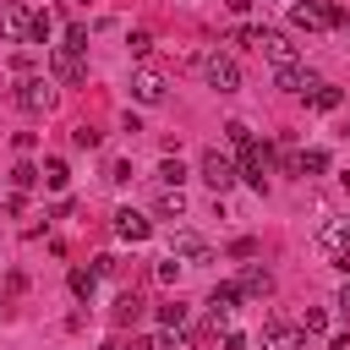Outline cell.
I'll return each instance as SVG.
<instances>
[{
  "instance_id": "cell-37",
  "label": "cell",
  "mask_w": 350,
  "mask_h": 350,
  "mask_svg": "<svg viewBox=\"0 0 350 350\" xmlns=\"http://www.w3.org/2000/svg\"><path fill=\"white\" fill-rule=\"evenodd\" d=\"M328 350H350V334H334V339H328Z\"/></svg>"
},
{
  "instance_id": "cell-30",
  "label": "cell",
  "mask_w": 350,
  "mask_h": 350,
  "mask_svg": "<svg viewBox=\"0 0 350 350\" xmlns=\"http://www.w3.org/2000/svg\"><path fill=\"white\" fill-rule=\"evenodd\" d=\"M137 312H142V301H137V295H120V301H115V317H120V323H131Z\"/></svg>"
},
{
  "instance_id": "cell-5",
  "label": "cell",
  "mask_w": 350,
  "mask_h": 350,
  "mask_svg": "<svg viewBox=\"0 0 350 350\" xmlns=\"http://www.w3.org/2000/svg\"><path fill=\"white\" fill-rule=\"evenodd\" d=\"M115 235L137 246V241H148V235H153V219H148V213H137V208H115Z\"/></svg>"
},
{
  "instance_id": "cell-32",
  "label": "cell",
  "mask_w": 350,
  "mask_h": 350,
  "mask_svg": "<svg viewBox=\"0 0 350 350\" xmlns=\"http://www.w3.org/2000/svg\"><path fill=\"white\" fill-rule=\"evenodd\" d=\"M159 279H164V284H175V279H180V262H175V257H164V262H159Z\"/></svg>"
},
{
  "instance_id": "cell-15",
  "label": "cell",
  "mask_w": 350,
  "mask_h": 350,
  "mask_svg": "<svg viewBox=\"0 0 350 350\" xmlns=\"http://www.w3.org/2000/svg\"><path fill=\"white\" fill-rule=\"evenodd\" d=\"M235 284H241V295H268V290H273V273H268V268H257V262H252V268H246V273H241V279H235Z\"/></svg>"
},
{
  "instance_id": "cell-3",
  "label": "cell",
  "mask_w": 350,
  "mask_h": 350,
  "mask_svg": "<svg viewBox=\"0 0 350 350\" xmlns=\"http://www.w3.org/2000/svg\"><path fill=\"white\" fill-rule=\"evenodd\" d=\"M268 170H273V148H268V142L241 148V180H252V186L262 191V186H268Z\"/></svg>"
},
{
  "instance_id": "cell-31",
  "label": "cell",
  "mask_w": 350,
  "mask_h": 350,
  "mask_svg": "<svg viewBox=\"0 0 350 350\" xmlns=\"http://www.w3.org/2000/svg\"><path fill=\"white\" fill-rule=\"evenodd\" d=\"M71 142H77V148H98V131H93V126H77Z\"/></svg>"
},
{
  "instance_id": "cell-18",
  "label": "cell",
  "mask_w": 350,
  "mask_h": 350,
  "mask_svg": "<svg viewBox=\"0 0 350 350\" xmlns=\"http://www.w3.org/2000/svg\"><path fill=\"white\" fill-rule=\"evenodd\" d=\"M159 180H164V191H180V180H186V164H180V159H159Z\"/></svg>"
},
{
  "instance_id": "cell-7",
  "label": "cell",
  "mask_w": 350,
  "mask_h": 350,
  "mask_svg": "<svg viewBox=\"0 0 350 350\" xmlns=\"http://www.w3.org/2000/svg\"><path fill=\"white\" fill-rule=\"evenodd\" d=\"M273 88H284V93H306V98H312L317 77H312L301 60H290V66H279V71H273Z\"/></svg>"
},
{
  "instance_id": "cell-25",
  "label": "cell",
  "mask_w": 350,
  "mask_h": 350,
  "mask_svg": "<svg viewBox=\"0 0 350 350\" xmlns=\"http://www.w3.org/2000/svg\"><path fill=\"white\" fill-rule=\"evenodd\" d=\"M60 49L82 55V49H88V27H82V22H71V27H66V44H60Z\"/></svg>"
},
{
  "instance_id": "cell-9",
  "label": "cell",
  "mask_w": 350,
  "mask_h": 350,
  "mask_svg": "<svg viewBox=\"0 0 350 350\" xmlns=\"http://www.w3.org/2000/svg\"><path fill=\"white\" fill-rule=\"evenodd\" d=\"M131 98H137V104H159V98H164V71H153V66L137 71V77H131Z\"/></svg>"
},
{
  "instance_id": "cell-28",
  "label": "cell",
  "mask_w": 350,
  "mask_h": 350,
  "mask_svg": "<svg viewBox=\"0 0 350 350\" xmlns=\"http://www.w3.org/2000/svg\"><path fill=\"white\" fill-rule=\"evenodd\" d=\"M224 137H230L235 148H252V126H246V120H230V126H224Z\"/></svg>"
},
{
  "instance_id": "cell-23",
  "label": "cell",
  "mask_w": 350,
  "mask_h": 350,
  "mask_svg": "<svg viewBox=\"0 0 350 350\" xmlns=\"http://www.w3.org/2000/svg\"><path fill=\"white\" fill-rule=\"evenodd\" d=\"M301 334H328V312H323V306H306V317H301Z\"/></svg>"
},
{
  "instance_id": "cell-14",
  "label": "cell",
  "mask_w": 350,
  "mask_h": 350,
  "mask_svg": "<svg viewBox=\"0 0 350 350\" xmlns=\"http://www.w3.org/2000/svg\"><path fill=\"white\" fill-rule=\"evenodd\" d=\"M49 71H55L60 82H82V55H71V49H55V55H49Z\"/></svg>"
},
{
  "instance_id": "cell-38",
  "label": "cell",
  "mask_w": 350,
  "mask_h": 350,
  "mask_svg": "<svg viewBox=\"0 0 350 350\" xmlns=\"http://www.w3.org/2000/svg\"><path fill=\"white\" fill-rule=\"evenodd\" d=\"M109 350H126V345H109Z\"/></svg>"
},
{
  "instance_id": "cell-24",
  "label": "cell",
  "mask_w": 350,
  "mask_h": 350,
  "mask_svg": "<svg viewBox=\"0 0 350 350\" xmlns=\"http://www.w3.org/2000/svg\"><path fill=\"white\" fill-rule=\"evenodd\" d=\"M49 33H55V22L38 11V16H33V27H27V44H49Z\"/></svg>"
},
{
  "instance_id": "cell-27",
  "label": "cell",
  "mask_w": 350,
  "mask_h": 350,
  "mask_svg": "<svg viewBox=\"0 0 350 350\" xmlns=\"http://www.w3.org/2000/svg\"><path fill=\"white\" fill-rule=\"evenodd\" d=\"M153 350H191V339H186V334H180V328H175V334H170V328H164V334H159V339H153Z\"/></svg>"
},
{
  "instance_id": "cell-19",
  "label": "cell",
  "mask_w": 350,
  "mask_h": 350,
  "mask_svg": "<svg viewBox=\"0 0 350 350\" xmlns=\"http://www.w3.org/2000/svg\"><path fill=\"white\" fill-rule=\"evenodd\" d=\"M339 104H345V93H339V88H323V82L312 88V109H339Z\"/></svg>"
},
{
  "instance_id": "cell-4",
  "label": "cell",
  "mask_w": 350,
  "mask_h": 350,
  "mask_svg": "<svg viewBox=\"0 0 350 350\" xmlns=\"http://www.w3.org/2000/svg\"><path fill=\"white\" fill-rule=\"evenodd\" d=\"M16 104H22L27 115H49V109H55V88H49L44 77H22V88H16Z\"/></svg>"
},
{
  "instance_id": "cell-21",
  "label": "cell",
  "mask_w": 350,
  "mask_h": 350,
  "mask_svg": "<svg viewBox=\"0 0 350 350\" xmlns=\"http://www.w3.org/2000/svg\"><path fill=\"white\" fill-rule=\"evenodd\" d=\"M180 213H186V197L180 191H164L159 197V219H180Z\"/></svg>"
},
{
  "instance_id": "cell-10",
  "label": "cell",
  "mask_w": 350,
  "mask_h": 350,
  "mask_svg": "<svg viewBox=\"0 0 350 350\" xmlns=\"http://www.w3.org/2000/svg\"><path fill=\"white\" fill-rule=\"evenodd\" d=\"M235 306H241V284H235V279L213 284V295H208V312H213V323H224V317H230Z\"/></svg>"
},
{
  "instance_id": "cell-22",
  "label": "cell",
  "mask_w": 350,
  "mask_h": 350,
  "mask_svg": "<svg viewBox=\"0 0 350 350\" xmlns=\"http://www.w3.org/2000/svg\"><path fill=\"white\" fill-rule=\"evenodd\" d=\"M159 323H164V328H186V306H180V301H164V306H159Z\"/></svg>"
},
{
  "instance_id": "cell-1",
  "label": "cell",
  "mask_w": 350,
  "mask_h": 350,
  "mask_svg": "<svg viewBox=\"0 0 350 350\" xmlns=\"http://www.w3.org/2000/svg\"><path fill=\"white\" fill-rule=\"evenodd\" d=\"M202 77H208V88H219V93H235L241 88V66H235V55H202Z\"/></svg>"
},
{
  "instance_id": "cell-33",
  "label": "cell",
  "mask_w": 350,
  "mask_h": 350,
  "mask_svg": "<svg viewBox=\"0 0 350 350\" xmlns=\"http://www.w3.org/2000/svg\"><path fill=\"white\" fill-rule=\"evenodd\" d=\"M328 262H334V268H339V273L350 279V246H339V252H328Z\"/></svg>"
},
{
  "instance_id": "cell-17",
  "label": "cell",
  "mask_w": 350,
  "mask_h": 350,
  "mask_svg": "<svg viewBox=\"0 0 350 350\" xmlns=\"http://www.w3.org/2000/svg\"><path fill=\"white\" fill-rule=\"evenodd\" d=\"M44 186H49V191H66V186H71V170H66V159H49V164H44Z\"/></svg>"
},
{
  "instance_id": "cell-8",
  "label": "cell",
  "mask_w": 350,
  "mask_h": 350,
  "mask_svg": "<svg viewBox=\"0 0 350 350\" xmlns=\"http://www.w3.org/2000/svg\"><path fill=\"white\" fill-rule=\"evenodd\" d=\"M27 27H33V11H27V5H5V11H0V38L27 44Z\"/></svg>"
},
{
  "instance_id": "cell-35",
  "label": "cell",
  "mask_w": 350,
  "mask_h": 350,
  "mask_svg": "<svg viewBox=\"0 0 350 350\" xmlns=\"http://www.w3.org/2000/svg\"><path fill=\"white\" fill-rule=\"evenodd\" d=\"M224 350H246V334H241V328H230V334H224Z\"/></svg>"
},
{
  "instance_id": "cell-26",
  "label": "cell",
  "mask_w": 350,
  "mask_h": 350,
  "mask_svg": "<svg viewBox=\"0 0 350 350\" xmlns=\"http://www.w3.org/2000/svg\"><path fill=\"white\" fill-rule=\"evenodd\" d=\"M38 180H44V175H38L33 164H16V170H11V186H16V191H27V186H38Z\"/></svg>"
},
{
  "instance_id": "cell-16",
  "label": "cell",
  "mask_w": 350,
  "mask_h": 350,
  "mask_svg": "<svg viewBox=\"0 0 350 350\" xmlns=\"http://www.w3.org/2000/svg\"><path fill=\"white\" fill-rule=\"evenodd\" d=\"M328 164H334V159H328L323 148H306V153H295V175H328Z\"/></svg>"
},
{
  "instance_id": "cell-34",
  "label": "cell",
  "mask_w": 350,
  "mask_h": 350,
  "mask_svg": "<svg viewBox=\"0 0 350 350\" xmlns=\"http://www.w3.org/2000/svg\"><path fill=\"white\" fill-rule=\"evenodd\" d=\"M334 306H339V317H350V279L339 284V295H334Z\"/></svg>"
},
{
  "instance_id": "cell-36",
  "label": "cell",
  "mask_w": 350,
  "mask_h": 350,
  "mask_svg": "<svg viewBox=\"0 0 350 350\" xmlns=\"http://www.w3.org/2000/svg\"><path fill=\"white\" fill-rule=\"evenodd\" d=\"M224 5H230L235 16H246V11H252V0H224Z\"/></svg>"
},
{
  "instance_id": "cell-11",
  "label": "cell",
  "mask_w": 350,
  "mask_h": 350,
  "mask_svg": "<svg viewBox=\"0 0 350 350\" xmlns=\"http://www.w3.org/2000/svg\"><path fill=\"white\" fill-rule=\"evenodd\" d=\"M301 339H306V334H301L295 323H268V328H262V350H301Z\"/></svg>"
},
{
  "instance_id": "cell-29",
  "label": "cell",
  "mask_w": 350,
  "mask_h": 350,
  "mask_svg": "<svg viewBox=\"0 0 350 350\" xmlns=\"http://www.w3.org/2000/svg\"><path fill=\"white\" fill-rule=\"evenodd\" d=\"M126 49H131V55H148V49H153V33H142V27L126 33Z\"/></svg>"
},
{
  "instance_id": "cell-2",
  "label": "cell",
  "mask_w": 350,
  "mask_h": 350,
  "mask_svg": "<svg viewBox=\"0 0 350 350\" xmlns=\"http://www.w3.org/2000/svg\"><path fill=\"white\" fill-rule=\"evenodd\" d=\"M202 180H208L213 191H230V186L241 180V164H235L230 153H219V148H208V153H202Z\"/></svg>"
},
{
  "instance_id": "cell-13",
  "label": "cell",
  "mask_w": 350,
  "mask_h": 350,
  "mask_svg": "<svg viewBox=\"0 0 350 350\" xmlns=\"http://www.w3.org/2000/svg\"><path fill=\"white\" fill-rule=\"evenodd\" d=\"M170 252H175V257H191V262H208V257H213V252H208V241H202V235H191V230H175Z\"/></svg>"
},
{
  "instance_id": "cell-12",
  "label": "cell",
  "mask_w": 350,
  "mask_h": 350,
  "mask_svg": "<svg viewBox=\"0 0 350 350\" xmlns=\"http://www.w3.org/2000/svg\"><path fill=\"white\" fill-rule=\"evenodd\" d=\"M257 49H262V55H268L273 66H290V60H295V44H290L284 33H268V27L257 33Z\"/></svg>"
},
{
  "instance_id": "cell-20",
  "label": "cell",
  "mask_w": 350,
  "mask_h": 350,
  "mask_svg": "<svg viewBox=\"0 0 350 350\" xmlns=\"http://www.w3.org/2000/svg\"><path fill=\"white\" fill-rule=\"evenodd\" d=\"M93 284H98V273H93V268H71V295H82V301H88V295H93Z\"/></svg>"
},
{
  "instance_id": "cell-6",
  "label": "cell",
  "mask_w": 350,
  "mask_h": 350,
  "mask_svg": "<svg viewBox=\"0 0 350 350\" xmlns=\"http://www.w3.org/2000/svg\"><path fill=\"white\" fill-rule=\"evenodd\" d=\"M290 27H301V33L328 27V5H323V0H295V5H290Z\"/></svg>"
}]
</instances>
